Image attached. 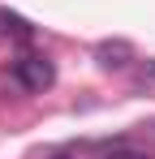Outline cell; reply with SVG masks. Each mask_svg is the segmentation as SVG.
<instances>
[{
	"instance_id": "cell-4",
	"label": "cell",
	"mask_w": 155,
	"mask_h": 159,
	"mask_svg": "<svg viewBox=\"0 0 155 159\" xmlns=\"http://www.w3.org/2000/svg\"><path fill=\"white\" fill-rule=\"evenodd\" d=\"M103 159H151L147 151H134V146H116V151H108Z\"/></svg>"
},
{
	"instance_id": "cell-1",
	"label": "cell",
	"mask_w": 155,
	"mask_h": 159,
	"mask_svg": "<svg viewBox=\"0 0 155 159\" xmlns=\"http://www.w3.org/2000/svg\"><path fill=\"white\" fill-rule=\"evenodd\" d=\"M13 78L22 90H48L52 82H56V65H52L48 56H22V60H13Z\"/></svg>"
},
{
	"instance_id": "cell-3",
	"label": "cell",
	"mask_w": 155,
	"mask_h": 159,
	"mask_svg": "<svg viewBox=\"0 0 155 159\" xmlns=\"http://www.w3.org/2000/svg\"><path fill=\"white\" fill-rule=\"evenodd\" d=\"M0 30L13 34V39H30V26H26L17 13H4V9H0Z\"/></svg>"
},
{
	"instance_id": "cell-5",
	"label": "cell",
	"mask_w": 155,
	"mask_h": 159,
	"mask_svg": "<svg viewBox=\"0 0 155 159\" xmlns=\"http://www.w3.org/2000/svg\"><path fill=\"white\" fill-rule=\"evenodd\" d=\"M56 159H65V155H56Z\"/></svg>"
},
{
	"instance_id": "cell-2",
	"label": "cell",
	"mask_w": 155,
	"mask_h": 159,
	"mask_svg": "<svg viewBox=\"0 0 155 159\" xmlns=\"http://www.w3.org/2000/svg\"><path fill=\"white\" fill-rule=\"evenodd\" d=\"M95 56H99L103 69H125L129 60H134V48H129L125 39H103L99 48H95Z\"/></svg>"
}]
</instances>
